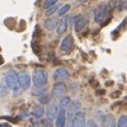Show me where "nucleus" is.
<instances>
[{
    "mask_svg": "<svg viewBox=\"0 0 127 127\" xmlns=\"http://www.w3.org/2000/svg\"><path fill=\"white\" fill-rule=\"evenodd\" d=\"M5 84L6 87L14 92V95H18L19 92L22 90L19 87V80H18V74L14 71V70H9L5 75Z\"/></svg>",
    "mask_w": 127,
    "mask_h": 127,
    "instance_id": "1",
    "label": "nucleus"
},
{
    "mask_svg": "<svg viewBox=\"0 0 127 127\" xmlns=\"http://www.w3.org/2000/svg\"><path fill=\"white\" fill-rule=\"evenodd\" d=\"M32 81H33L34 87H41V88H46L47 83H48V74L45 70H36L33 76H32Z\"/></svg>",
    "mask_w": 127,
    "mask_h": 127,
    "instance_id": "2",
    "label": "nucleus"
},
{
    "mask_svg": "<svg viewBox=\"0 0 127 127\" xmlns=\"http://www.w3.org/2000/svg\"><path fill=\"white\" fill-rule=\"evenodd\" d=\"M108 13H109L108 5L107 4H99L94 9V20L97 23H103V20L107 18Z\"/></svg>",
    "mask_w": 127,
    "mask_h": 127,
    "instance_id": "3",
    "label": "nucleus"
},
{
    "mask_svg": "<svg viewBox=\"0 0 127 127\" xmlns=\"http://www.w3.org/2000/svg\"><path fill=\"white\" fill-rule=\"evenodd\" d=\"M66 93H67V87L64 81H57L52 88V97L56 99H60L61 97L66 95Z\"/></svg>",
    "mask_w": 127,
    "mask_h": 127,
    "instance_id": "4",
    "label": "nucleus"
},
{
    "mask_svg": "<svg viewBox=\"0 0 127 127\" xmlns=\"http://www.w3.org/2000/svg\"><path fill=\"white\" fill-rule=\"evenodd\" d=\"M72 22H74V26H75V31L78 33H80L88 24V17L87 15H76L72 18Z\"/></svg>",
    "mask_w": 127,
    "mask_h": 127,
    "instance_id": "5",
    "label": "nucleus"
},
{
    "mask_svg": "<svg viewBox=\"0 0 127 127\" xmlns=\"http://www.w3.org/2000/svg\"><path fill=\"white\" fill-rule=\"evenodd\" d=\"M71 127H85V113L78 111L72 117Z\"/></svg>",
    "mask_w": 127,
    "mask_h": 127,
    "instance_id": "6",
    "label": "nucleus"
},
{
    "mask_svg": "<svg viewBox=\"0 0 127 127\" xmlns=\"http://www.w3.org/2000/svg\"><path fill=\"white\" fill-rule=\"evenodd\" d=\"M72 47H74V38H72L71 34H69L62 39L61 45H60V50H61V52H64V54H69V52L72 50Z\"/></svg>",
    "mask_w": 127,
    "mask_h": 127,
    "instance_id": "7",
    "label": "nucleus"
},
{
    "mask_svg": "<svg viewBox=\"0 0 127 127\" xmlns=\"http://www.w3.org/2000/svg\"><path fill=\"white\" fill-rule=\"evenodd\" d=\"M18 80H19V87L22 90H27L31 87V76L28 72H20L18 74Z\"/></svg>",
    "mask_w": 127,
    "mask_h": 127,
    "instance_id": "8",
    "label": "nucleus"
},
{
    "mask_svg": "<svg viewBox=\"0 0 127 127\" xmlns=\"http://www.w3.org/2000/svg\"><path fill=\"white\" fill-rule=\"evenodd\" d=\"M70 76V72L65 67H59L54 71V79L56 81H65Z\"/></svg>",
    "mask_w": 127,
    "mask_h": 127,
    "instance_id": "9",
    "label": "nucleus"
},
{
    "mask_svg": "<svg viewBox=\"0 0 127 127\" xmlns=\"http://www.w3.org/2000/svg\"><path fill=\"white\" fill-rule=\"evenodd\" d=\"M66 122H67L66 109H64V108H59V112H57V116H56L55 127H65Z\"/></svg>",
    "mask_w": 127,
    "mask_h": 127,
    "instance_id": "10",
    "label": "nucleus"
},
{
    "mask_svg": "<svg viewBox=\"0 0 127 127\" xmlns=\"http://www.w3.org/2000/svg\"><path fill=\"white\" fill-rule=\"evenodd\" d=\"M67 23H69V17L62 15V19L59 22V24H57V27H56V31H57V34H59V36L64 34V33L67 31Z\"/></svg>",
    "mask_w": 127,
    "mask_h": 127,
    "instance_id": "11",
    "label": "nucleus"
},
{
    "mask_svg": "<svg viewBox=\"0 0 127 127\" xmlns=\"http://www.w3.org/2000/svg\"><path fill=\"white\" fill-rule=\"evenodd\" d=\"M57 112H59V105H56V104H48L47 109H45V114L47 116V118H50V120L56 118Z\"/></svg>",
    "mask_w": 127,
    "mask_h": 127,
    "instance_id": "12",
    "label": "nucleus"
},
{
    "mask_svg": "<svg viewBox=\"0 0 127 127\" xmlns=\"http://www.w3.org/2000/svg\"><path fill=\"white\" fill-rule=\"evenodd\" d=\"M103 126L104 127H117V122L113 114H105L103 117Z\"/></svg>",
    "mask_w": 127,
    "mask_h": 127,
    "instance_id": "13",
    "label": "nucleus"
},
{
    "mask_svg": "<svg viewBox=\"0 0 127 127\" xmlns=\"http://www.w3.org/2000/svg\"><path fill=\"white\" fill-rule=\"evenodd\" d=\"M31 114L33 116L34 118L41 120L42 117H43V114H45V108H43V105H42V104H39V105H34L33 109H32V112H31Z\"/></svg>",
    "mask_w": 127,
    "mask_h": 127,
    "instance_id": "14",
    "label": "nucleus"
},
{
    "mask_svg": "<svg viewBox=\"0 0 127 127\" xmlns=\"http://www.w3.org/2000/svg\"><path fill=\"white\" fill-rule=\"evenodd\" d=\"M57 24H59V20L55 19V18H48V19L45 20V27H46L47 31H54V29H56Z\"/></svg>",
    "mask_w": 127,
    "mask_h": 127,
    "instance_id": "15",
    "label": "nucleus"
},
{
    "mask_svg": "<svg viewBox=\"0 0 127 127\" xmlns=\"http://www.w3.org/2000/svg\"><path fill=\"white\" fill-rule=\"evenodd\" d=\"M71 103V98L70 97H66V95H64V97L60 98V104H59V108H64V109H67L69 105Z\"/></svg>",
    "mask_w": 127,
    "mask_h": 127,
    "instance_id": "16",
    "label": "nucleus"
},
{
    "mask_svg": "<svg viewBox=\"0 0 127 127\" xmlns=\"http://www.w3.org/2000/svg\"><path fill=\"white\" fill-rule=\"evenodd\" d=\"M46 92V88H41V87H34L32 88V95L33 97H39V95H42Z\"/></svg>",
    "mask_w": 127,
    "mask_h": 127,
    "instance_id": "17",
    "label": "nucleus"
},
{
    "mask_svg": "<svg viewBox=\"0 0 127 127\" xmlns=\"http://www.w3.org/2000/svg\"><path fill=\"white\" fill-rule=\"evenodd\" d=\"M70 8H71L70 4H65V5H62L61 8H59V9H57V14H59V17L65 15V14L69 12V10H70Z\"/></svg>",
    "mask_w": 127,
    "mask_h": 127,
    "instance_id": "18",
    "label": "nucleus"
},
{
    "mask_svg": "<svg viewBox=\"0 0 127 127\" xmlns=\"http://www.w3.org/2000/svg\"><path fill=\"white\" fill-rule=\"evenodd\" d=\"M38 100H39V103L42 104V105H43V104H50L51 103V97H50V95L48 94H42V95H39V97H38Z\"/></svg>",
    "mask_w": 127,
    "mask_h": 127,
    "instance_id": "19",
    "label": "nucleus"
},
{
    "mask_svg": "<svg viewBox=\"0 0 127 127\" xmlns=\"http://www.w3.org/2000/svg\"><path fill=\"white\" fill-rule=\"evenodd\" d=\"M39 127H54L52 120H50V118H43V120L39 122Z\"/></svg>",
    "mask_w": 127,
    "mask_h": 127,
    "instance_id": "20",
    "label": "nucleus"
},
{
    "mask_svg": "<svg viewBox=\"0 0 127 127\" xmlns=\"http://www.w3.org/2000/svg\"><path fill=\"white\" fill-rule=\"evenodd\" d=\"M57 9H59V6L55 4V5H52L51 8H48V9H46V12H45V14L47 15V17H51L52 14H55L56 12H57Z\"/></svg>",
    "mask_w": 127,
    "mask_h": 127,
    "instance_id": "21",
    "label": "nucleus"
},
{
    "mask_svg": "<svg viewBox=\"0 0 127 127\" xmlns=\"http://www.w3.org/2000/svg\"><path fill=\"white\" fill-rule=\"evenodd\" d=\"M117 127H127V116H121L118 118Z\"/></svg>",
    "mask_w": 127,
    "mask_h": 127,
    "instance_id": "22",
    "label": "nucleus"
},
{
    "mask_svg": "<svg viewBox=\"0 0 127 127\" xmlns=\"http://www.w3.org/2000/svg\"><path fill=\"white\" fill-rule=\"evenodd\" d=\"M56 3H57V0H46V1L43 3V9H48L52 5H55Z\"/></svg>",
    "mask_w": 127,
    "mask_h": 127,
    "instance_id": "23",
    "label": "nucleus"
},
{
    "mask_svg": "<svg viewBox=\"0 0 127 127\" xmlns=\"http://www.w3.org/2000/svg\"><path fill=\"white\" fill-rule=\"evenodd\" d=\"M85 127H98V125L93 120H88V121H85Z\"/></svg>",
    "mask_w": 127,
    "mask_h": 127,
    "instance_id": "24",
    "label": "nucleus"
},
{
    "mask_svg": "<svg viewBox=\"0 0 127 127\" xmlns=\"http://www.w3.org/2000/svg\"><path fill=\"white\" fill-rule=\"evenodd\" d=\"M120 10L127 9V0H120V5H118Z\"/></svg>",
    "mask_w": 127,
    "mask_h": 127,
    "instance_id": "25",
    "label": "nucleus"
},
{
    "mask_svg": "<svg viewBox=\"0 0 127 127\" xmlns=\"http://www.w3.org/2000/svg\"><path fill=\"white\" fill-rule=\"evenodd\" d=\"M33 118H34V117H33ZM38 123H39V122H38V120H37V118H34L33 121H32V122H31V125H32V127H38Z\"/></svg>",
    "mask_w": 127,
    "mask_h": 127,
    "instance_id": "26",
    "label": "nucleus"
},
{
    "mask_svg": "<svg viewBox=\"0 0 127 127\" xmlns=\"http://www.w3.org/2000/svg\"><path fill=\"white\" fill-rule=\"evenodd\" d=\"M0 127H9L6 123H0Z\"/></svg>",
    "mask_w": 127,
    "mask_h": 127,
    "instance_id": "27",
    "label": "nucleus"
}]
</instances>
